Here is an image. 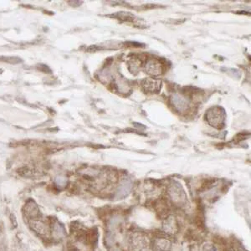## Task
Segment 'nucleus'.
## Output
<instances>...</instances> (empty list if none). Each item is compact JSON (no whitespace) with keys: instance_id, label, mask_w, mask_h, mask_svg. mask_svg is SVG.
<instances>
[{"instance_id":"obj_3","label":"nucleus","mask_w":251,"mask_h":251,"mask_svg":"<svg viewBox=\"0 0 251 251\" xmlns=\"http://www.w3.org/2000/svg\"><path fill=\"white\" fill-rule=\"evenodd\" d=\"M30 226L35 233L41 236L47 235V233H49V228L45 222L40 221L38 219H34L33 221H31L30 223Z\"/></svg>"},{"instance_id":"obj_4","label":"nucleus","mask_w":251,"mask_h":251,"mask_svg":"<svg viewBox=\"0 0 251 251\" xmlns=\"http://www.w3.org/2000/svg\"><path fill=\"white\" fill-rule=\"evenodd\" d=\"M170 194L172 198L176 203H180V202L185 200V194H184L182 188L178 184H174L171 188Z\"/></svg>"},{"instance_id":"obj_5","label":"nucleus","mask_w":251,"mask_h":251,"mask_svg":"<svg viewBox=\"0 0 251 251\" xmlns=\"http://www.w3.org/2000/svg\"><path fill=\"white\" fill-rule=\"evenodd\" d=\"M146 72L153 75H158L161 73V64L156 60H150L146 66Z\"/></svg>"},{"instance_id":"obj_8","label":"nucleus","mask_w":251,"mask_h":251,"mask_svg":"<svg viewBox=\"0 0 251 251\" xmlns=\"http://www.w3.org/2000/svg\"><path fill=\"white\" fill-rule=\"evenodd\" d=\"M143 87L146 91L157 92L161 87V82L154 80H145L143 81Z\"/></svg>"},{"instance_id":"obj_11","label":"nucleus","mask_w":251,"mask_h":251,"mask_svg":"<svg viewBox=\"0 0 251 251\" xmlns=\"http://www.w3.org/2000/svg\"><path fill=\"white\" fill-rule=\"evenodd\" d=\"M203 251H215V248L211 245H206L203 248Z\"/></svg>"},{"instance_id":"obj_6","label":"nucleus","mask_w":251,"mask_h":251,"mask_svg":"<svg viewBox=\"0 0 251 251\" xmlns=\"http://www.w3.org/2000/svg\"><path fill=\"white\" fill-rule=\"evenodd\" d=\"M24 213L30 218H37L39 216V210L34 202H30L25 204Z\"/></svg>"},{"instance_id":"obj_7","label":"nucleus","mask_w":251,"mask_h":251,"mask_svg":"<svg viewBox=\"0 0 251 251\" xmlns=\"http://www.w3.org/2000/svg\"><path fill=\"white\" fill-rule=\"evenodd\" d=\"M132 187V182H130V181H124V182H122V183L121 184L119 188L117 189L116 197L117 198H124L131 192Z\"/></svg>"},{"instance_id":"obj_1","label":"nucleus","mask_w":251,"mask_h":251,"mask_svg":"<svg viewBox=\"0 0 251 251\" xmlns=\"http://www.w3.org/2000/svg\"><path fill=\"white\" fill-rule=\"evenodd\" d=\"M207 121L216 128H221L224 125V112L219 107H213L207 112Z\"/></svg>"},{"instance_id":"obj_10","label":"nucleus","mask_w":251,"mask_h":251,"mask_svg":"<svg viewBox=\"0 0 251 251\" xmlns=\"http://www.w3.org/2000/svg\"><path fill=\"white\" fill-rule=\"evenodd\" d=\"M169 244L167 243V241H164V240H160L157 245H156V249L157 251H166L168 249Z\"/></svg>"},{"instance_id":"obj_2","label":"nucleus","mask_w":251,"mask_h":251,"mask_svg":"<svg viewBox=\"0 0 251 251\" xmlns=\"http://www.w3.org/2000/svg\"><path fill=\"white\" fill-rule=\"evenodd\" d=\"M171 104L173 106L174 109L179 112H184L189 107V100L186 96H182L178 93H175L170 98Z\"/></svg>"},{"instance_id":"obj_9","label":"nucleus","mask_w":251,"mask_h":251,"mask_svg":"<svg viewBox=\"0 0 251 251\" xmlns=\"http://www.w3.org/2000/svg\"><path fill=\"white\" fill-rule=\"evenodd\" d=\"M65 234H66V232H65L64 227L59 223H55L53 225V236H54L55 239H61Z\"/></svg>"}]
</instances>
